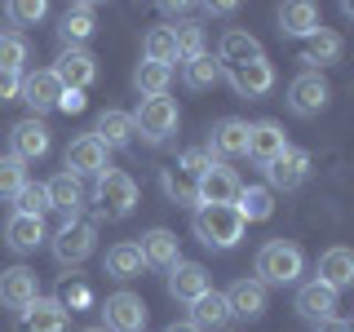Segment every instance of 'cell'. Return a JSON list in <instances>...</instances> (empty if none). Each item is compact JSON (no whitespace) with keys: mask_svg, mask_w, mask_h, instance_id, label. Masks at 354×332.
I'll list each match as a JSON object with an SVG mask.
<instances>
[{"mask_svg":"<svg viewBox=\"0 0 354 332\" xmlns=\"http://www.w3.org/2000/svg\"><path fill=\"white\" fill-rule=\"evenodd\" d=\"M221 297H226L230 315H239V319H261L266 315V284H257V279H235Z\"/></svg>","mask_w":354,"mask_h":332,"instance_id":"603a6c76","label":"cell"},{"mask_svg":"<svg viewBox=\"0 0 354 332\" xmlns=\"http://www.w3.org/2000/svg\"><path fill=\"white\" fill-rule=\"evenodd\" d=\"M204 293H208V270L199 261H177L169 270V297H173V302L191 306L195 297H204Z\"/></svg>","mask_w":354,"mask_h":332,"instance_id":"ffe728a7","label":"cell"},{"mask_svg":"<svg viewBox=\"0 0 354 332\" xmlns=\"http://www.w3.org/2000/svg\"><path fill=\"white\" fill-rule=\"evenodd\" d=\"M252 58H261L257 36H248V31H239V27L221 31V44H217V62H221V71H226V66H243V62H252Z\"/></svg>","mask_w":354,"mask_h":332,"instance_id":"d4e9b609","label":"cell"},{"mask_svg":"<svg viewBox=\"0 0 354 332\" xmlns=\"http://www.w3.org/2000/svg\"><path fill=\"white\" fill-rule=\"evenodd\" d=\"M169 84H173V66L138 62V71H133V89H138L142 98H169Z\"/></svg>","mask_w":354,"mask_h":332,"instance_id":"d6a6232c","label":"cell"},{"mask_svg":"<svg viewBox=\"0 0 354 332\" xmlns=\"http://www.w3.org/2000/svg\"><path fill=\"white\" fill-rule=\"evenodd\" d=\"M58 31H62V40L71 44V49H80V44L97 31V9H93V5H71V9L62 14V27H58Z\"/></svg>","mask_w":354,"mask_h":332,"instance_id":"f1b7e54d","label":"cell"},{"mask_svg":"<svg viewBox=\"0 0 354 332\" xmlns=\"http://www.w3.org/2000/svg\"><path fill=\"white\" fill-rule=\"evenodd\" d=\"M235 213L243 221H270L274 217V195L266 191V186H239V195H235Z\"/></svg>","mask_w":354,"mask_h":332,"instance_id":"f546056e","label":"cell"},{"mask_svg":"<svg viewBox=\"0 0 354 332\" xmlns=\"http://www.w3.org/2000/svg\"><path fill=\"white\" fill-rule=\"evenodd\" d=\"M106 147L93 138V133H80V138L66 147V169L62 173H71V177H102L111 164H106Z\"/></svg>","mask_w":354,"mask_h":332,"instance_id":"30bf717a","label":"cell"},{"mask_svg":"<svg viewBox=\"0 0 354 332\" xmlns=\"http://www.w3.org/2000/svg\"><path fill=\"white\" fill-rule=\"evenodd\" d=\"M341 49H346V40H341L337 31L319 27L315 36H310V44H306V58H301V62H319V66H328V62H341Z\"/></svg>","mask_w":354,"mask_h":332,"instance_id":"e575fe53","label":"cell"},{"mask_svg":"<svg viewBox=\"0 0 354 332\" xmlns=\"http://www.w3.org/2000/svg\"><path fill=\"white\" fill-rule=\"evenodd\" d=\"M44 199H49L53 213H62L66 221H75V217H80V208H84V186H80V177H71V173L49 177V182H44Z\"/></svg>","mask_w":354,"mask_h":332,"instance_id":"2e32d148","label":"cell"},{"mask_svg":"<svg viewBox=\"0 0 354 332\" xmlns=\"http://www.w3.org/2000/svg\"><path fill=\"white\" fill-rule=\"evenodd\" d=\"M93 248H97V226L84 221V217L66 221L58 235H53V261L58 266H80Z\"/></svg>","mask_w":354,"mask_h":332,"instance_id":"8992f818","label":"cell"},{"mask_svg":"<svg viewBox=\"0 0 354 332\" xmlns=\"http://www.w3.org/2000/svg\"><path fill=\"white\" fill-rule=\"evenodd\" d=\"M18 89H22V75L18 71H0V102L18 98Z\"/></svg>","mask_w":354,"mask_h":332,"instance_id":"f6af8a7d","label":"cell"},{"mask_svg":"<svg viewBox=\"0 0 354 332\" xmlns=\"http://www.w3.org/2000/svg\"><path fill=\"white\" fill-rule=\"evenodd\" d=\"M164 332H199V328L191 324V319H182V324H177V319H173V324H169V328H164Z\"/></svg>","mask_w":354,"mask_h":332,"instance_id":"681fc988","label":"cell"},{"mask_svg":"<svg viewBox=\"0 0 354 332\" xmlns=\"http://www.w3.org/2000/svg\"><path fill=\"white\" fill-rule=\"evenodd\" d=\"M261 173H266V182H270V186H266L270 195H274V191H297V186L310 177V155L297 151V147H288L279 160H270Z\"/></svg>","mask_w":354,"mask_h":332,"instance_id":"8fae6325","label":"cell"},{"mask_svg":"<svg viewBox=\"0 0 354 332\" xmlns=\"http://www.w3.org/2000/svg\"><path fill=\"white\" fill-rule=\"evenodd\" d=\"M36 297H40L36 270H27V266H9V270H0V306H5V310H18V315H22Z\"/></svg>","mask_w":354,"mask_h":332,"instance_id":"7c38bea8","label":"cell"},{"mask_svg":"<svg viewBox=\"0 0 354 332\" xmlns=\"http://www.w3.org/2000/svg\"><path fill=\"white\" fill-rule=\"evenodd\" d=\"M31 62V44L27 36H18V31H0V71H18Z\"/></svg>","mask_w":354,"mask_h":332,"instance_id":"8d00e7d4","label":"cell"},{"mask_svg":"<svg viewBox=\"0 0 354 332\" xmlns=\"http://www.w3.org/2000/svg\"><path fill=\"white\" fill-rule=\"evenodd\" d=\"M18 98L27 102L31 111H53L58 107V98H62V80L53 75V66H44V71H31V75H22V89H18Z\"/></svg>","mask_w":354,"mask_h":332,"instance_id":"9a60e30c","label":"cell"},{"mask_svg":"<svg viewBox=\"0 0 354 332\" xmlns=\"http://www.w3.org/2000/svg\"><path fill=\"white\" fill-rule=\"evenodd\" d=\"M328 102H332V84L319 71L292 75V84H288V111H292V116L315 120V116H324V111H328Z\"/></svg>","mask_w":354,"mask_h":332,"instance_id":"5b68a950","label":"cell"},{"mask_svg":"<svg viewBox=\"0 0 354 332\" xmlns=\"http://www.w3.org/2000/svg\"><path fill=\"white\" fill-rule=\"evenodd\" d=\"M58 107L66 111V116H75V111H84V93H71V89H62V98H58Z\"/></svg>","mask_w":354,"mask_h":332,"instance_id":"bcb514c9","label":"cell"},{"mask_svg":"<svg viewBox=\"0 0 354 332\" xmlns=\"http://www.w3.org/2000/svg\"><path fill=\"white\" fill-rule=\"evenodd\" d=\"M173 40H177V62H191L199 53H208V40H204V27H199V22H177Z\"/></svg>","mask_w":354,"mask_h":332,"instance_id":"74e56055","label":"cell"},{"mask_svg":"<svg viewBox=\"0 0 354 332\" xmlns=\"http://www.w3.org/2000/svg\"><path fill=\"white\" fill-rule=\"evenodd\" d=\"M44 14H49L44 0H9V18H14L18 27H36Z\"/></svg>","mask_w":354,"mask_h":332,"instance_id":"b9f144b4","label":"cell"},{"mask_svg":"<svg viewBox=\"0 0 354 332\" xmlns=\"http://www.w3.org/2000/svg\"><path fill=\"white\" fill-rule=\"evenodd\" d=\"M221 75H226L230 89H235L239 98H248V102H257V98H266L274 89V66L266 62V53L252 58V62H243V66H226Z\"/></svg>","mask_w":354,"mask_h":332,"instance_id":"9c48e42d","label":"cell"},{"mask_svg":"<svg viewBox=\"0 0 354 332\" xmlns=\"http://www.w3.org/2000/svg\"><path fill=\"white\" fill-rule=\"evenodd\" d=\"M22 186H27V164L14 160V155H0V199L14 204L22 195Z\"/></svg>","mask_w":354,"mask_h":332,"instance_id":"f35d334b","label":"cell"},{"mask_svg":"<svg viewBox=\"0 0 354 332\" xmlns=\"http://www.w3.org/2000/svg\"><path fill=\"white\" fill-rule=\"evenodd\" d=\"M142 252H138V243H115V248H106V275L111 279H120V284H129V279H138L142 275Z\"/></svg>","mask_w":354,"mask_h":332,"instance_id":"1f68e13d","label":"cell"},{"mask_svg":"<svg viewBox=\"0 0 354 332\" xmlns=\"http://www.w3.org/2000/svg\"><path fill=\"white\" fill-rule=\"evenodd\" d=\"M71 328V310L58 297H36L22 310V332H66Z\"/></svg>","mask_w":354,"mask_h":332,"instance_id":"5bb4252c","label":"cell"},{"mask_svg":"<svg viewBox=\"0 0 354 332\" xmlns=\"http://www.w3.org/2000/svg\"><path fill=\"white\" fill-rule=\"evenodd\" d=\"M226 319H230V306H226V297H221V293H213V288L191 302V324L199 332H204V328H226Z\"/></svg>","mask_w":354,"mask_h":332,"instance_id":"4dcf8cb0","label":"cell"},{"mask_svg":"<svg viewBox=\"0 0 354 332\" xmlns=\"http://www.w3.org/2000/svg\"><path fill=\"white\" fill-rule=\"evenodd\" d=\"M239 177L235 169H226V164H217L213 160V169H204L195 177V208H217V204H235V195H239Z\"/></svg>","mask_w":354,"mask_h":332,"instance_id":"52a82bcc","label":"cell"},{"mask_svg":"<svg viewBox=\"0 0 354 332\" xmlns=\"http://www.w3.org/2000/svg\"><path fill=\"white\" fill-rule=\"evenodd\" d=\"M93 138L102 142L106 151L129 147V142H133V116H129V111H120V107H106L102 116H97V124H93Z\"/></svg>","mask_w":354,"mask_h":332,"instance_id":"484cf974","label":"cell"},{"mask_svg":"<svg viewBox=\"0 0 354 332\" xmlns=\"http://www.w3.org/2000/svg\"><path fill=\"white\" fill-rule=\"evenodd\" d=\"M319 27H324V22H319V9H315V5H306V0H292V5H283V9H279V31H283V36L310 40Z\"/></svg>","mask_w":354,"mask_h":332,"instance_id":"4316f807","label":"cell"},{"mask_svg":"<svg viewBox=\"0 0 354 332\" xmlns=\"http://www.w3.org/2000/svg\"><path fill=\"white\" fill-rule=\"evenodd\" d=\"M142 62H160V66H173L177 62L173 27H151L147 31V40H142Z\"/></svg>","mask_w":354,"mask_h":332,"instance_id":"836d02e7","label":"cell"},{"mask_svg":"<svg viewBox=\"0 0 354 332\" xmlns=\"http://www.w3.org/2000/svg\"><path fill=\"white\" fill-rule=\"evenodd\" d=\"M53 75L62 80V89L84 93V89L97 80V58H93L88 49H62V58H58V66H53Z\"/></svg>","mask_w":354,"mask_h":332,"instance_id":"4fadbf2b","label":"cell"},{"mask_svg":"<svg viewBox=\"0 0 354 332\" xmlns=\"http://www.w3.org/2000/svg\"><path fill=\"white\" fill-rule=\"evenodd\" d=\"M147 302L138 293H111L102 302V328L106 332H142L147 328Z\"/></svg>","mask_w":354,"mask_h":332,"instance_id":"ba28073f","label":"cell"},{"mask_svg":"<svg viewBox=\"0 0 354 332\" xmlns=\"http://www.w3.org/2000/svg\"><path fill=\"white\" fill-rule=\"evenodd\" d=\"M177 124H182V111H177L173 98H142L138 111H133V133H142V142H151V147L169 142Z\"/></svg>","mask_w":354,"mask_h":332,"instance_id":"3957f363","label":"cell"},{"mask_svg":"<svg viewBox=\"0 0 354 332\" xmlns=\"http://www.w3.org/2000/svg\"><path fill=\"white\" fill-rule=\"evenodd\" d=\"M14 204H18L14 213H22V217H40V221H44V213H49V199H44V186H31V182L22 186V195L14 199Z\"/></svg>","mask_w":354,"mask_h":332,"instance_id":"60d3db41","label":"cell"},{"mask_svg":"<svg viewBox=\"0 0 354 332\" xmlns=\"http://www.w3.org/2000/svg\"><path fill=\"white\" fill-rule=\"evenodd\" d=\"M324 288H332V293H341V288L354 284V252L350 248H328L324 257H319V275H315Z\"/></svg>","mask_w":354,"mask_h":332,"instance_id":"cb8c5ba5","label":"cell"},{"mask_svg":"<svg viewBox=\"0 0 354 332\" xmlns=\"http://www.w3.org/2000/svg\"><path fill=\"white\" fill-rule=\"evenodd\" d=\"M288 151V138H283V124L279 120H257V124H248V155L261 164L279 160V155Z\"/></svg>","mask_w":354,"mask_h":332,"instance_id":"e0dca14e","label":"cell"},{"mask_svg":"<svg viewBox=\"0 0 354 332\" xmlns=\"http://www.w3.org/2000/svg\"><path fill=\"white\" fill-rule=\"evenodd\" d=\"M58 302H62L66 310H80V306L93 302V293H88V284H66V293L58 297Z\"/></svg>","mask_w":354,"mask_h":332,"instance_id":"ee69618b","label":"cell"},{"mask_svg":"<svg viewBox=\"0 0 354 332\" xmlns=\"http://www.w3.org/2000/svg\"><path fill=\"white\" fill-rule=\"evenodd\" d=\"M5 243L14 252H36L40 243H44V221L40 217H22V213H14L5 221Z\"/></svg>","mask_w":354,"mask_h":332,"instance_id":"83f0119b","label":"cell"},{"mask_svg":"<svg viewBox=\"0 0 354 332\" xmlns=\"http://www.w3.org/2000/svg\"><path fill=\"white\" fill-rule=\"evenodd\" d=\"M208 155H221V160H235V155H248V120H217L213 124V142H208Z\"/></svg>","mask_w":354,"mask_h":332,"instance_id":"d6986e66","label":"cell"},{"mask_svg":"<svg viewBox=\"0 0 354 332\" xmlns=\"http://www.w3.org/2000/svg\"><path fill=\"white\" fill-rule=\"evenodd\" d=\"M182 80H186V89H213L221 80V62L213 53H199V58L182 62Z\"/></svg>","mask_w":354,"mask_h":332,"instance_id":"d590c367","label":"cell"},{"mask_svg":"<svg viewBox=\"0 0 354 332\" xmlns=\"http://www.w3.org/2000/svg\"><path fill=\"white\" fill-rule=\"evenodd\" d=\"M84 332H106V328H102V324H97V328H84Z\"/></svg>","mask_w":354,"mask_h":332,"instance_id":"816d5d0a","label":"cell"},{"mask_svg":"<svg viewBox=\"0 0 354 332\" xmlns=\"http://www.w3.org/2000/svg\"><path fill=\"white\" fill-rule=\"evenodd\" d=\"M160 186H164V195H169L173 204L195 208V177H186L182 169H160Z\"/></svg>","mask_w":354,"mask_h":332,"instance_id":"ab89813d","label":"cell"},{"mask_svg":"<svg viewBox=\"0 0 354 332\" xmlns=\"http://www.w3.org/2000/svg\"><path fill=\"white\" fill-rule=\"evenodd\" d=\"M93 204H97V213L111 217V221L129 217L133 208H138V182H133L129 173H120V169H106L102 177H97V195H93Z\"/></svg>","mask_w":354,"mask_h":332,"instance_id":"277c9868","label":"cell"},{"mask_svg":"<svg viewBox=\"0 0 354 332\" xmlns=\"http://www.w3.org/2000/svg\"><path fill=\"white\" fill-rule=\"evenodd\" d=\"M208 14H213V18H230L235 5H230V0H217V5H208Z\"/></svg>","mask_w":354,"mask_h":332,"instance_id":"c3c4849f","label":"cell"},{"mask_svg":"<svg viewBox=\"0 0 354 332\" xmlns=\"http://www.w3.org/2000/svg\"><path fill=\"white\" fill-rule=\"evenodd\" d=\"M315 332H354V328L346 324V319H337V315H332V319H324V324H315Z\"/></svg>","mask_w":354,"mask_h":332,"instance_id":"7dc6e473","label":"cell"},{"mask_svg":"<svg viewBox=\"0 0 354 332\" xmlns=\"http://www.w3.org/2000/svg\"><path fill=\"white\" fill-rule=\"evenodd\" d=\"M138 252H142V261H147V266H160V270H173V266L182 261L177 235H173V230H164V226L147 230V235H142V243H138Z\"/></svg>","mask_w":354,"mask_h":332,"instance_id":"44dd1931","label":"cell"},{"mask_svg":"<svg viewBox=\"0 0 354 332\" xmlns=\"http://www.w3.org/2000/svg\"><path fill=\"white\" fill-rule=\"evenodd\" d=\"M160 9H164L169 18H186V5H160Z\"/></svg>","mask_w":354,"mask_h":332,"instance_id":"f907efd6","label":"cell"},{"mask_svg":"<svg viewBox=\"0 0 354 332\" xmlns=\"http://www.w3.org/2000/svg\"><path fill=\"white\" fill-rule=\"evenodd\" d=\"M177 169L186 177H199L204 169H213V155H208V147H195V151H186L182 160H177Z\"/></svg>","mask_w":354,"mask_h":332,"instance_id":"7bdbcfd3","label":"cell"},{"mask_svg":"<svg viewBox=\"0 0 354 332\" xmlns=\"http://www.w3.org/2000/svg\"><path fill=\"white\" fill-rule=\"evenodd\" d=\"M9 142H14V160H44L49 155V129H44V120H18L14 129H9Z\"/></svg>","mask_w":354,"mask_h":332,"instance_id":"ac0fdd59","label":"cell"},{"mask_svg":"<svg viewBox=\"0 0 354 332\" xmlns=\"http://www.w3.org/2000/svg\"><path fill=\"white\" fill-rule=\"evenodd\" d=\"M195 239L204 243V248H235L243 239V230H248V221H243L230 204H217V208H195Z\"/></svg>","mask_w":354,"mask_h":332,"instance_id":"7a4b0ae2","label":"cell"},{"mask_svg":"<svg viewBox=\"0 0 354 332\" xmlns=\"http://www.w3.org/2000/svg\"><path fill=\"white\" fill-rule=\"evenodd\" d=\"M297 315L310 319V324H324V319L337 315V293L332 288H324L319 279H310L297 288Z\"/></svg>","mask_w":354,"mask_h":332,"instance_id":"7402d4cb","label":"cell"},{"mask_svg":"<svg viewBox=\"0 0 354 332\" xmlns=\"http://www.w3.org/2000/svg\"><path fill=\"white\" fill-rule=\"evenodd\" d=\"M301 270H306V257H301V248L297 243H288V239H266L261 248H257V284L266 288H288V284H297L301 279Z\"/></svg>","mask_w":354,"mask_h":332,"instance_id":"6da1fadb","label":"cell"}]
</instances>
